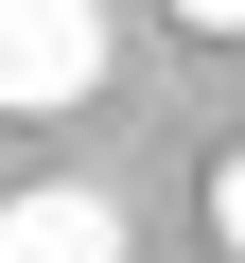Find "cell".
<instances>
[{
	"label": "cell",
	"mask_w": 245,
	"mask_h": 263,
	"mask_svg": "<svg viewBox=\"0 0 245 263\" xmlns=\"http://www.w3.org/2000/svg\"><path fill=\"white\" fill-rule=\"evenodd\" d=\"M175 18H193V35H245V0H175Z\"/></svg>",
	"instance_id": "obj_4"
},
{
	"label": "cell",
	"mask_w": 245,
	"mask_h": 263,
	"mask_svg": "<svg viewBox=\"0 0 245 263\" xmlns=\"http://www.w3.org/2000/svg\"><path fill=\"white\" fill-rule=\"evenodd\" d=\"M210 228H228V263H245V158H210Z\"/></svg>",
	"instance_id": "obj_3"
},
{
	"label": "cell",
	"mask_w": 245,
	"mask_h": 263,
	"mask_svg": "<svg viewBox=\"0 0 245 263\" xmlns=\"http://www.w3.org/2000/svg\"><path fill=\"white\" fill-rule=\"evenodd\" d=\"M105 88V0H0V123H70Z\"/></svg>",
	"instance_id": "obj_1"
},
{
	"label": "cell",
	"mask_w": 245,
	"mask_h": 263,
	"mask_svg": "<svg viewBox=\"0 0 245 263\" xmlns=\"http://www.w3.org/2000/svg\"><path fill=\"white\" fill-rule=\"evenodd\" d=\"M0 263H122V211L88 176H35V193H0Z\"/></svg>",
	"instance_id": "obj_2"
}]
</instances>
